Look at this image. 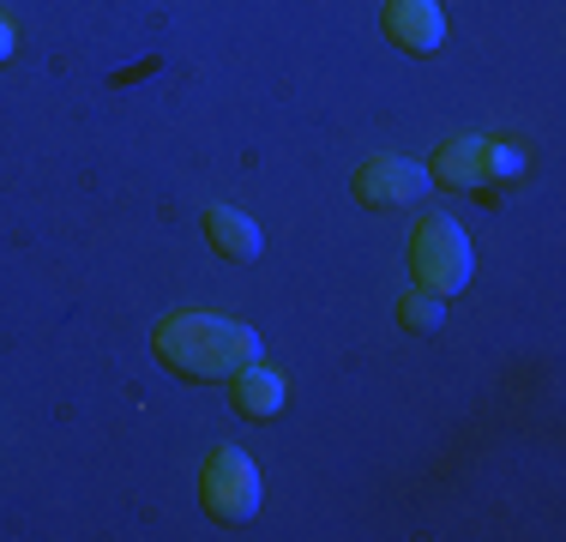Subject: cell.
Segmentation results:
<instances>
[{"instance_id": "6", "label": "cell", "mask_w": 566, "mask_h": 542, "mask_svg": "<svg viewBox=\"0 0 566 542\" xmlns=\"http://www.w3.org/2000/svg\"><path fill=\"white\" fill-rule=\"evenodd\" d=\"M380 24L403 54H434L447 43V12H440V0H386Z\"/></svg>"}, {"instance_id": "9", "label": "cell", "mask_w": 566, "mask_h": 542, "mask_svg": "<svg viewBox=\"0 0 566 542\" xmlns=\"http://www.w3.org/2000/svg\"><path fill=\"white\" fill-rule=\"evenodd\" d=\"M398 325H403V332H440V325H447V295H434V290L403 295V302H398Z\"/></svg>"}, {"instance_id": "5", "label": "cell", "mask_w": 566, "mask_h": 542, "mask_svg": "<svg viewBox=\"0 0 566 542\" xmlns=\"http://www.w3.org/2000/svg\"><path fill=\"white\" fill-rule=\"evenodd\" d=\"M422 194H428V169L410 163V157H368L356 169V199L368 211H398V206H410V199H422Z\"/></svg>"}, {"instance_id": "8", "label": "cell", "mask_w": 566, "mask_h": 542, "mask_svg": "<svg viewBox=\"0 0 566 542\" xmlns=\"http://www.w3.org/2000/svg\"><path fill=\"white\" fill-rule=\"evenodd\" d=\"M206 241L223 253V260H260V253H265L260 223L241 217L235 206H206Z\"/></svg>"}, {"instance_id": "1", "label": "cell", "mask_w": 566, "mask_h": 542, "mask_svg": "<svg viewBox=\"0 0 566 542\" xmlns=\"http://www.w3.org/2000/svg\"><path fill=\"white\" fill-rule=\"evenodd\" d=\"M151 350L169 374L181 379H229L248 362H260V332L229 314H206V308H187V314L157 320Z\"/></svg>"}, {"instance_id": "7", "label": "cell", "mask_w": 566, "mask_h": 542, "mask_svg": "<svg viewBox=\"0 0 566 542\" xmlns=\"http://www.w3.org/2000/svg\"><path fill=\"white\" fill-rule=\"evenodd\" d=\"M283 398H290V379H277L272 368H260V362L229 374V404H235L241 416H253V423H272L283 410Z\"/></svg>"}, {"instance_id": "4", "label": "cell", "mask_w": 566, "mask_h": 542, "mask_svg": "<svg viewBox=\"0 0 566 542\" xmlns=\"http://www.w3.org/2000/svg\"><path fill=\"white\" fill-rule=\"evenodd\" d=\"M199 507L223 524L253 519L260 512V470H253V458L235 452V446H218L206 458V470H199Z\"/></svg>"}, {"instance_id": "2", "label": "cell", "mask_w": 566, "mask_h": 542, "mask_svg": "<svg viewBox=\"0 0 566 542\" xmlns=\"http://www.w3.org/2000/svg\"><path fill=\"white\" fill-rule=\"evenodd\" d=\"M434 187H452V194H470V187H501L524 169V152L506 139H452L440 145L434 163H422Z\"/></svg>"}, {"instance_id": "10", "label": "cell", "mask_w": 566, "mask_h": 542, "mask_svg": "<svg viewBox=\"0 0 566 542\" xmlns=\"http://www.w3.org/2000/svg\"><path fill=\"white\" fill-rule=\"evenodd\" d=\"M7 61H12V24L0 19V66H7Z\"/></svg>"}, {"instance_id": "3", "label": "cell", "mask_w": 566, "mask_h": 542, "mask_svg": "<svg viewBox=\"0 0 566 542\" xmlns=\"http://www.w3.org/2000/svg\"><path fill=\"white\" fill-rule=\"evenodd\" d=\"M470 265H476V253H470V236L452 223V217H422L410 236V271L422 290L434 295H452L470 283Z\"/></svg>"}]
</instances>
